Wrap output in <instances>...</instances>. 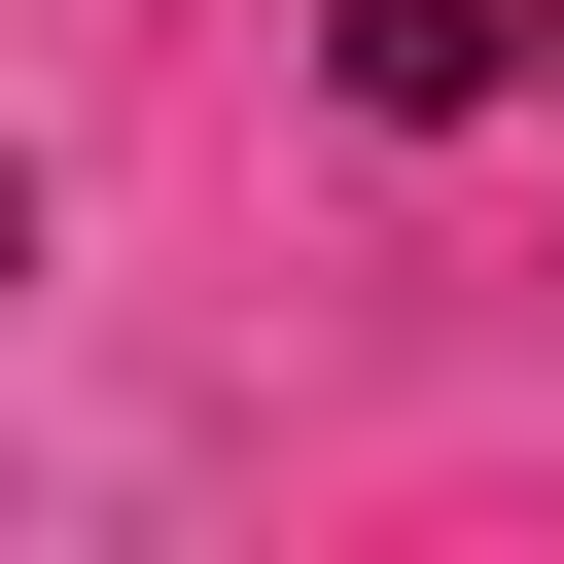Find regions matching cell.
Instances as JSON below:
<instances>
[{
  "label": "cell",
  "instance_id": "1",
  "mask_svg": "<svg viewBox=\"0 0 564 564\" xmlns=\"http://www.w3.org/2000/svg\"><path fill=\"white\" fill-rule=\"evenodd\" d=\"M317 70H352V106H388V141H423V106H494V70H564V0H352V35H317Z\"/></svg>",
  "mask_w": 564,
  "mask_h": 564
},
{
  "label": "cell",
  "instance_id": "2",
  "mask_svg": "<svg viewBox=\"0 0 564 564\" xmlns=\"http://www.w3.org/2000/svg\"><path fill=\"white\" fill-rule=\"evenodd\" d=\"M0 282H35V176H0Z\"/></svg>",
  "mask_w": 564,
  "mask_h": 564
}]
</instances>
